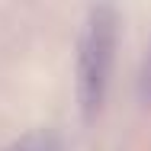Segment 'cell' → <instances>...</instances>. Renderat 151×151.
Listing matches in <instances>:
<instances>
[{"mask_svg": "<svg viewBox=\"0 0 151 151\" xmlns=\"http://www.w3.org/2000/svg\"><path fill=\"white\" fill-rule=\"evenodd\" d=\"M116 35H119L116 10L106 3L90 6L77 42V100L87 122L96 119V113L103 109L106 87L113 77V61H116Z\"/></svg>", "mask_w": 151, "mask_h": 151, "instance_id": "obj_1", "label": "cell"}, {"mask_svg": "<svg viewBox=\"0 0 151 151\" xmlns=\"http://www.w3.org/2000/svg\"><path fill=\"white\" fill-rule=\"evenodd\" d=\"M3 151H58V138H55V132L39 129V132H29V135L16 138L13 145H6Z\"/></svg>", "mask_w": 151, "mask_h": 151, "instance_id": "obj_2", "label": "cell"}, {"mask_svg": "<svg viewBox=\"0 0 151 151\" xmlns=\"http://www.w3.org/2000/svg\"><path fill=\"white\" fill-rule=\"evenodd\" d=\"M138 100L151 106V42H148V52L142 58V71H138Z\"/></svg>", "mask_w": 151, "mask_h": 151, "instance_id": "obj_3", "label": "cell"}]
</instances>
